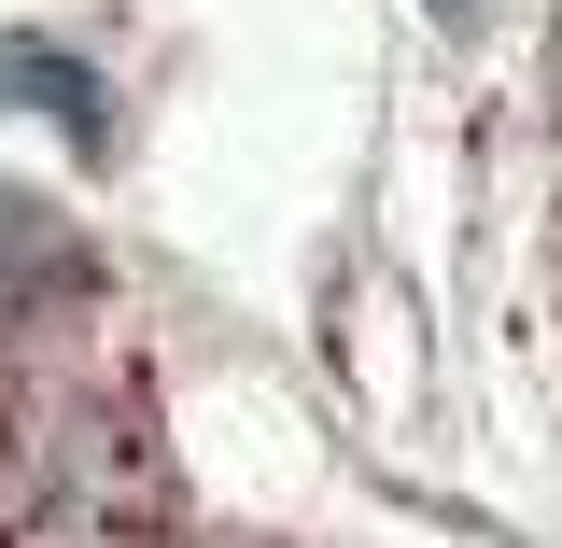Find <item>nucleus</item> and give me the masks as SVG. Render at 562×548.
Masks as SVG:
<instances>
[{"mask_svg": "<svg viewBox=\"0 0 562 548\" xmlns=\"http://www.w3.org/2000/svg\"><path fill=\"white\" fill-rule=\"evenodd\" d=\"M0 113H57L70 155H113V85H99V57H70V43H43V29H14L0 43Z\"/></svg>", "mask_w": 562, "mask_h": 548, "instance_id": "obj_2", "label": "nucleus"}, {"mask_svg": "<svg viewBox=\"0 0 562 548\" xmlns=\"http://www.w3.org/2000/svg\"><path fill=\"white\" fill-rule=\"evenodd\" d=\"M99 239L70 225L57 198H29V183H0V324H70V310H99Z\"/></svg>", "mask_w": 562, "mask_h": 548, "instance_id": "obj_1", "label": "nucleus"}, {"mask_svg": "<svg viewBox=\"0 0 562 548\" xmlns=\"http://www.w3.org/2000/svg\"><path fill=\"white\" fill-rule=\"evenodd\" d=\"M436 14H450V29H479V14H492V0H436Z\"/></svg>", "mask_w": 562, "mask_h": 548, "instance_id": "obj_3", "label": "nucleus"}]
</instances>
